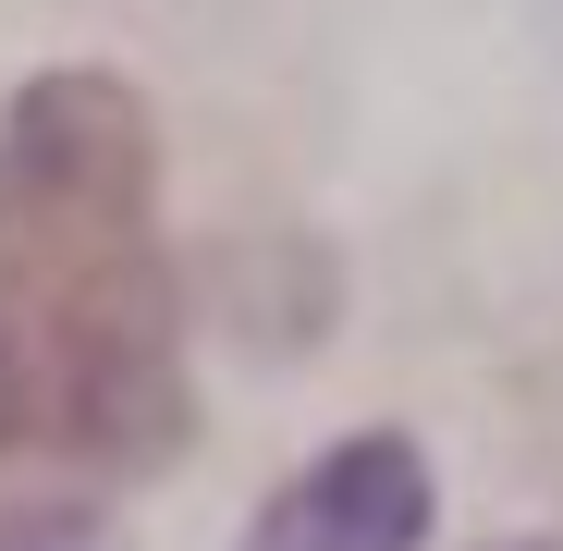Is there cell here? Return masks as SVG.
<instances>
[{
  "label": "cell",
  "mask_w": 563,
  "mask_h": 551,
  "mask_svg": "<svg viewBox=\"0 0 563 551\" xmlns=\"http://www.w3.org/2000/svg\"><path fill=\"white\" fill-rule=\"evenodd\" d=\"M184 295L159 245V135L135 86L37 74L0 111V453L172 466Z\"/></svg>",
  "instance_id": "obj_1"
},
{
  "label": "cell",
  "mask_w": 563,
  "mask_h": 551,
  "mask_svg": "<svg viewBox=\"0 0 563 551\" xmlns=\"http://www.w3.org/2000/svg\"><path fill=\"white\" fill-rule=\"evenodd\" d=\"M429 539V453L405 429L331 441L307 478H282L245 527V551H417Z\"/></svg>",
  "instance_id": "obj_2"
},
{
  "label": "cell",
  "mask_w": 563,
  "mask_h": 551,
  "mask_svg": "<svg viewBox=\"0 0 563 551\" xmlns=\"http://www.w3.org/2000/svg\"><path fill=\"white\" fill-rule=\"evenodd\" d=\"M0 551H111L99 515H0Z\"/></svg>",
  "instance_id": "obj_3"
}]
</instances>
